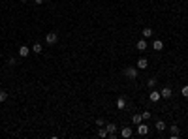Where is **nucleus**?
<instances>
[{
    "mask_svg": "<svg viewBox=\"0 0 188 139\" xmlns=\"http://www.w3.org/2000/svg\"><path fill=\"white\" fill-rule=\"evenodd\" d=\"M124 77L126 79H130V81H136L137 79V75H139V70H137V66H128V68H124Z\"/></svg>",
    "mask_w": 188,
    "mask_h": 139,
    "instance_id": "f257e3e1",
    "label": "nucleus"
},
{
    "mask_svg": "<svg viewBox=\"0 0 188 139\" xmlns=\"http://www.w3.org/2000/svg\"><path fill=\"white\" fill-rule=\"evenodd\" d=\"M58 41V34L57 32H47L45 34V43L47 45H55Z\"/></svg>",
    "mask_w": 188,
    "mask_h": 139,
    "instance_id": "f03ea898",
    "label": "nucleus"
},
{
    "mask_svg": "<svg viewBox=\"0 0 188 139\" xmlns=\"http://www.w3.org/2000/svg\"><path fill=\"white\" fill-rule=\"evenodd\" d=\"M149 100L151 102H160L162 100V96H160V90H156V88H151V94H149Z\"/></svg>",
    "mask_w": 188,
    "mask_h": 139,
    "instance_id": "7ed1b4c3",
    "label": "nucleus"
},
{
    "mask_svg": "<svg viewBox=\"0 0 188 139\" xmlns=\"http://www.w3.org/2000/svg\"><path fill=\"white\" fill-rule=\"evenodd\" d=\"M30 53H32V51H30L28 45H21V47H19V57H21V58H26Z\"/></svg>",
    "mask_w": 188,
    "mask_h": 139,
    "instance_id": "20e7f679",
    "label": "nucleus"
},
{
    "mask_svg": "<svg viewBox=\"0 0 188 139\" xmlns=\"http://www.w3.org/2000/svg\"><path fill=\"white\" fill-rule=\"evenodd\" d=\"M132 135H134V130H132L130 126H122V128H121V137H126V139H128V137H132Z\"/></svg>",
    "mask_w": 188,
    "mask_h": 139,
    "instance_id": "39448f33",
    "label": "nucleus"
},
{
    "mask_svg": "<svg viewBox=\"0 0 188 139\" xmlns=\"http://www.w3.org/2000/svg\"><path fill=\"white\" fill-rule=\"evenodd\" d=\"M160 96H162V98H166V100H169L171 96H173V92H171L169 87H164L162 90H160Z\"/></svg>",
    "mask_w": 188,
    "mask_h": 139,
    "instance_id": "423d86ee",
    "label": "nucleus"
},
{
    "mask_svg": "<svg viewBox=\"0 0 188 139\" xmlns=\"http://www.w3.org/2000/svg\"><path fill=\"white\" fill-rule=\"evenodd\" d=\"M149 134V126H145V124L141 122V124H137V135H147Z\"/></svg>",
    "mask_w": 188,
    "mask_h": 139,
    "instance_id": "0eeeda50",
    "label": "nucleus"
},
{
    "mask_svg": "<svg viewBox=\"0 0 188 139\" xmlns=\"http://www.w3.org/2000/svg\"><path fill=\"white\" fill-rule=\"evenodd\" d=\"M136 66H137V70H147V68H149V60L141 57V58L137 60V64H136Z\"/></svg>",
    "mask_w": 188,
    "mask_h": 139,
    "instance_id": "6e6552de",
    "label": "nucleus"
},
{
    "mask_svg": "<svg viewBox=\"0 0 188 139\" xmlns=\"http://www.w3.org/2000/svg\"><path fill=\"white\" fill-rule=\"evenodd\" d=\"M136 47H137V51H145V49H147V40H145V38H141V40H137V43H136Z\"/></svg>",
    "mask_w": 188,
    "mask_h": 139,
    "instance_id": "1a4fd4ad",
    "label": "nucleus"
},
{
    "mask_svg": "<svg viewBox=\"0 0 188 139\" xmlns=\"http://www.w3.org/2000/svg\"><path fill=\"white\" fill-rule=\"evenodd\" d=\"M106 130H107V134H117V130H119V126L113 122H107L106 124Z\"/></svg>",
    "mask_w": 188,
    "mask_h": 139,
    "instance_id": "9d476101",
    "label": "nucleus"
},
{
    "mask_svg": "<svg viewBox=\"0 0 188 139\" xmlns=\"http://www.w3.org/2000/svg\"><path fill=\"white\" fill-rule=\"evenodd\" d=\"M152 49H154V51H162L164 49V41L162 40H154V41H152Z\"/></svg>",
    "mask_w": 188,
    "mask_h": 139,
    "instance_id": "9b49d317",
    "label": "nucleus"
},
{
    "mask_svg": "<svg viewBox=\"0 0 188 139\" xmlns=\"http://www.w3.org/2000/svg\"><path fill=\"white\" fill-rule=\"evenodd\" d=\"M30 51H32L34 55H40L41 51H43V47H41V43H38V41H36V43H34V45L30 47Z\"/></svg>",
    "mask_w": 188,
    "mask_h": 139,
    "instance_id": "f8f14e48",
    "label": "nucleus"
},
{
    "mask_svg": "<svg viewBox=\"0 0 188 139\" xmlns=\"http://www.w3.org/2000/svg\"><path fill=\"white\" fill-rule=\"evenodd\" d=\"M132 122H134L136 126H137V124H141V122H143V115H141V113H136L134 117H132Z\"/></svg>",
    "mask_w": 188,
    "mask_h": 139,
    "instance_id": "ddd939ff",
    "label": "nucleus"
},
{
    "mask_svg": "<svg viewBox=\"0 0 188 139\" xmlns=\"http://www.w3.org/2000/svg\"><path fill=\"white\" fill-rule=\"evenodd\" d=\"M141 38H145V40H149V38H152V28H143V32H141Z\"/></svg>",
    "mask_w": 188,
    "mask_h": 139,
    "instance_id": "4468645a",
    "label": "nucleus"
},
{
    "mask_svg": "<svg viewBox=\"0 0 188 139\" xmlns=\"http://www.w3.org/2000/svg\"><path fill=\"white\" fill-rule=\"evenodd\" d=\"M154 126H156V130H158V132H164L166 128H168V124H166L164 120H156V124H154Z\"/></svg>",
    "mask_w": 188,
    "mask_h": 139,
    "instance_id": "2eb2a0df",
    "label": "nucleus"
},
{
    "mask_svg": "<svg viewBox=\"0 0 188 139\" xmlns=\"http://www.w3.org/2000/svg\"><path fill=\"white\" fill-rule=\"evenodd\" d=\"M117 107H119V109H124V107H126V100H124L122 96H121L119 100H117Z\"/></svg>",
    "mask_w": 188,
    "mask_h": 139,
    "instance_id": "dca6fc26",
    "label": "nucleus"
},
{
    "mask_svg": "<svg viewBox=\"0 0 188 139\" xmlns=\"http://www.w3.org/2000/svg\"><path fill=\"white\" fill-rule=\"evenodd\" d=\"M156 83H158L156 77H151V79L147 81V87H149V88H156Z\"/></svg>",
    "mask_w": 188,
    "mask_h": 139,
    "instance_id": "f3484780",
    "label": "nucleus"
},
{
    "mask_svg": "<svg viewBox=\"0 0 188 139\" xmlns=\"http://www.w3.org/2000/svg\"><path fill=\"white\" fill-rule=\"evenodd\" d=\"M98 135H100V137H107V130H106V126H100Z\"/></svg>",
    "mask_w": 188,
    "mask_h": 139,
    "instance_id": "a211bd4d",
    "label": "nucleus"
},
{
    "mask_svg": "<svg viewBox=\"0 0 188 139\" xmlns=\"http://www.w3.org/2000/svg\"><path fill=\"white\" fill-rule=\"evenodd\" d=\"M181 94H183L184 98H188V85H184L183 88H181Z\"/></svg>",
    "mask_w": 188,
    "mask_h": 139,
    "instance_id": "6ab92c4d",
    "label": "nucleus"
},
{
    "mask_svg": "<svg viewBox=\"0 0 188 139\" xmlns=\"http://www.w3.org/2000/svg\"><path fill=\"white\" fill-rule=\"evenodd\" d=\"M141 115H143V120H149L151 117H152V115H151V111H143Z\"/></svg>",
    "mask_w": 188,
    "mask_h": 139,
    "instance_id": "aec40b11",
    "label": "nucleus"
},
{
    "mask_svg": "<svg viewBox=\"0 0 188 139\" xmlns=\"http://www.w3.org/2000/svg\"><path fill=\"white\" fill-rule=\"evenodd\" d=\"M6 100H8V94L4 90H0V102H6Z\"/></svg>",
    "mask_w": 188,
    "mask_h": 139,
    "instance_id": "412c9836",
    "label": "nucleus"
},
{
    "mask_svg": "<svg viewBox=\"0 0 188 139\" xmlns=\"http://www.w3.org/2000/svg\"><path fill=\"white\" fill-rule=\"evenodd\" d=\"M96 126H106V120L103 119H96Z\"/></svg>",
    "mask_w": 188,
    "mask_h": 139,
    "instance_id": "4be33fe9",
    "label": "nucleus"
},
{
    "mask_svg": "<svg viewBox=\"0 0 188 139\" xmlns=\"http://www.w3.org/2000/svg\"><path fill=\"white\" fill-rule=\"evenodd\" d=\"M8 64H10V66H15V64H17V60H15V58H13V57H11V58L8 60Z\"/></svg>",
    "mask_w": 188,
    "mask_h": 139,
    "instance_id": "5701e85b",
    "label": "nucleus"
},
{
    "mask_svg": "<svg viewBox=\"0 0 188 139\" xmlns=\"http://www.w3.org/2000/svg\"><path fill=\"white\" fill-rule=\"evenodd\" d=\"M34 2H36L38 6H41V4H43V2H45V0H34Z\"/></svg>",
    "mask_w": 188,
    "mask_h": 139,
    "instance_id": "b1692460",
    "label": "nucleus"
},
{
    "mask_svg": "<svg viewBox=\"0 0 188 139\" xmlns=\"http://www.w3.org/2000/svg\"><path fill=\"white\" fill-rule=\"evenodd\" d=\"M21 2H23V4H25V2H28V0H21Z\"/></svg>",
    "mask_w": 188,
    "mask_h": 139,
    "instance_id": "393cba45",
    "label": "nucleus"
},
{
    "mask_svg": "<svg viewBox=\"0 0 188 139\" xmlns=\"http://www.w3.org/2000/svg\"><path fill=\"white\" fill-rule=\"evenodd\" d=\"M0 57H2V53H0Z\"/></svg>",
    "mask_w": 188,
    "mask_h": 139,
    "instance_id": "a878e982",
    "label": "nucleus"
},
{
    "mask_svg": "<svg viewBox=\"0 0 188 139\" xmlns=\"http://www.w3.org/2000/svg\"><path fill=\"white\" fill-rule=\"evenodd\" d=\"M47 2H51V0H47Z\"/></svg>",
    "mask_w": 188,
    "mask_h": 139,
    "instance_id": "bb28decb",
    "label": "nucleus"
}]
</instances>
